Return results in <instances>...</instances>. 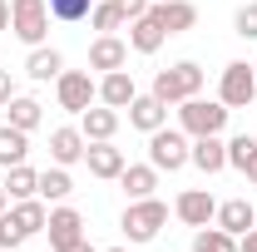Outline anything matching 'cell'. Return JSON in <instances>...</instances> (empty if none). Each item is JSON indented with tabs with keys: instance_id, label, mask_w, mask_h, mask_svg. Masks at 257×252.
<instances>
[{
	"instance_id": "1",
	"label": "cell",
	"mask_w": 257,
	"mask_h": 252,
	"mask_svg": "<svg viewBox=\"0 0 257 252\" xmlns=\"http://www.w3.org/2000/svg\"><path fill=\"white\" fill-rule=\"evenodd\" d=\"M149 94H159L163 104H183V99L203 94V64L178 60V64H168V69H159V74H154V89H149Z\"/></svg>"
},
{
	"instance_id": "2",
	"label": "cell",
	"mask_w": 257,
	"mask_h": 252,
	"mask_svg": "<svg viewBox=\"0 0 257 252\" xmlns=\"http://www.w3.org/2000/svg\"><path fill=\"white\" fill-rule=\"evenodd\" d=\"M227 114H232V109H227L223 99H183V104H178V124H183V134H188V139H203V134H223L227 129Z\"/></svg>"
},
{
	"instance_id": "3",
	"label": "cell",
	"mask_w": 257,
	"mask_h": 252,
	"mask_svg": "<svg viewBox=\"0 0 257 252\" xmlns=\"http://www.w3.org/2000/svg\"><path fill=\"white\" fill-rule=\"evenodd\" d=\"M163 222H168V208H163L159 198H134L124 208V218H119V227H124L128 242H154Z\"/></svg>"
},
{
	"instance_id": "4",
	"label": "cell",
	"mask_w": 257,
	"mask_h": 252,
	"mask_svg": "<svg viewBox=\"0 0 257 252\" xmlns=\"http://www.w3.org/2000/svg\"><path fill=\"white\" fill-rule=\"evenodd\" d=\"M10 35L25 40V45H45L50 35V5L45 0H10Z\"/></svg>"
},
{
	"instance_id": "5",
	"label": "cell",
	"mask_w": 257,
	"mask_h": 252,
	"mask_svg": "<svg viewBox=\"0 0 257 252\" xmlns=\"http://www.w3.org/2000/svg\"><path fill=\"white\" fill-rule=\"evenodd\" d=\"M188 134H183V129H154V134H149V163H154V168H159V173H178V168H183V163H188Z\"/></svg>"
},
{
	"instance_id": "6",
	"label": "cell",
	"mask_w": 257,
	"mask_h": 252,
	"mask_svg": "<svg viewBox=\"0 0 257 252\" xmlns=\"http://www.w3.org/2000/svg\"><path fill=\"white\" fill-rule=\"evenodd\" d=\"M218 99H223L227 109H252V99H257V69H252L247 60L223 64V79H218Z\"/></svg>"
},
{
	"instance_id": "7",
	"label": "cell",
	"mask_w": 257,
	"mask_h": 252,
	"mask_svg": "<svg viewBox=\"0 0 257 252\" xmlns=\"http://www.w3.org/2000/svg\"><path fill=\"white\" fill-rule=\"evenodd\" d=\"M55 99H60V109H69V114H84L99 99V84L89 79V69H64L60 79H55Z\"/></svg>"
},
{
	"instance_id": "8",
	"label": "cell",
	"mask_w": 257,
	"mask_h": 252,
	"mask_svg": "<svg viewBox=\"0 0 257 252\" xmlns=\"http://www.w3.org/2000/svg\"><path fill=\"white\" fill-rule=\"evenodd\" d=\"M45 237L55 252H69L74 242H84V213L79 208H50V222H45Z\"/></svg>"
},
{
	"instance_id": "9",
	"label": "cell",
	"mask_w": 257,
	"mask_h": 252,
	"mask_svg": "<svg viewBox=\"0 0 257 252\" xmlns=\"http://www.w3.org/2000/svg\"><path fill=\"white\" fill-rule=\"evenodd\" d=\"M149 15L163 25V35H183L198 25V5H188V0H154Z\"/></svg>"
},
{
	"instance_id": "10",
	"label": "cell",
	"mask_w": 257,
	"mask_h": 252,
	"mask_svg": "<svg viewBox=\"0 0 257 252\" xmlns=\"http://www.w3.org/2000/svg\"><path fill=\"white\" fill-rule=\"evenodd\" d=\"M173 213L188 222V227H208V222L218 218V203H213V193H208V188H188V193H178Z\"/></svg>"
},
{
	"instance_id": "11",
	"label": "cell",
	"mask_w": 257,
	"mask_h": 252,
	"mask_svg": "<svg viewBox=\"0 0 257 252\" xmlns=\"http://www.w3.org/2000/svg\"><path fill=\"white\" fill-rule=\"evenodd\" d=\"M188 163H193V168H203V173H223V168H227L223 134H203V139H193V144H188Z\"/></svg>"
},
{
	"instance_id": "12",
	"label": "cell",
	"mask_w": 257,
	"mask_h": 252,
	"mask_svg": "<svg viewBox=\"0 0 257 252\" xmlns=\"http://www.w3.org/2000/svg\"><path fill=\"white\" fill-rule=\"evenodd\" d=\"M79 134H84L89 144L114 139V134H119V109H109V104H89V109L79 114Z\"/></svg>"
},
{
	"instance_id": "13",
	"label": "cell",
	"mask_w": 257,
	"mask_h": 252,
	"mask_svg": "<svg viewBox=\"0 0 257 252\" xmlns=\"http://www.w3.org/2000/svg\"><path fill=\"white\" fill-rule=\"evenodd\" d=\"M128 124L144 129V134H154V129L168 124V104H163L159 94H134V104H128Z\"/></svg>"
},
{
	"instance_id": "14",
	"label": "cell",
	"mask_w": 257,
	"mask_h": 252,
	"mask_svg": "<svg viewBox=\"0 0 257 252\" xmlns=\"http://www.w3.org/2000/svg\"><path fill=\"white\" fill-rule=\"evenodd\" d=\"M218 227L223 232H232V237H242L247 227H257V208L247 203V198H227V203H218Z\"/></svg>"
},
{
	"instance_id": "15",
	"label": "cell",
	"mask_w": 257,
	"mask_h": 252,
	"mask_svg": "<svg viewBox=\"0 0 257 252\" xmlns=\"http://www.w3.org/2000/svg\"><path fill=\"white\" fill-rule=\"evenodd\" d=\"M163 25L154 20V15H139V20H128V50L134 55H159L163 50Z\"/></svg>"
},
{
	"instance_id": "16",
	"label": "cell",
	"mask_w": 257,
	"mask_h": 252,
	"mask_svg": "<svg viewBox=\"0 0 257 252\" xmlns=\"http://www.w3.org/2000/svg\"><path fill=\"white\" fill-rule=\"evenodd\" d=\"M134 74L128 69H109L104 79H99V104H109V109H128L134 104Z\"/></svg>"
},
{
	"instance_id": "17",
	"label": "cell",
	"mask_w": 257,
	"mask_h": 252,
	"mask_svg": "<svg viewBox=\"0 0 257 252\" xmlns=\"http://www.w3.org/2000/svg\"><path fill=\"white\" fill-rule=\"evenodd\" d=\"M84 149H89V139L79 134V129H55L50 134V158L69 168V163H84Z\"/></svg>"
},
{
	"instance_id": "18",
	"label": "cell",
	"mask_w": 257,
	"mask_h": 252,
	"mask_svg": "<svg viewBox=\"0 0 257 252\" xmlns=\"http://www.w3.org/2000/svg\"><path fill=\"white\" fill-rule=\"evenodd\" d=\"M128 64V45L119 40V35H99L94 45H89V69H124Z\"/></svg>"
},
{
	"instance_id": "19",
	"label": "cell",
	"mask_w": 257,
	"mask_h": 252,
	"mask_svg": "<svg viewBox=\"0 0 257 252\" xmlns=\"http://www.w3.org/2000/svg\"><path fill=\"white\" fill-rule=\"evenodd\" d=\"M119 188L128 193V203H134V198H154V188H159V168H154V163H124Z\"/></svg>"
},
{
	"instance_id": "20",
	"label": "cell",
	"mask_w": 257,
	"mask_h": 252,
	"mask_svg": "<svg viewBox=\"0 0 257 252\" xmlns=\"http://www.w3.org/2000/svg\"><path fill=\"white\" fill-rule=\"evenodd\" d=\"M84 163H89L94 178H119V173H124V149H114L109 139H104V144H89V149H84Z\"/></svg>"
},
{
	"instance_id": "21",
	"label": "cell",
	"mask_w": 257,
	"mask_h": 252,
	"mask_svg": "<svg viewBox=\"0 0 257 252\" xmlns=\"http://www.w3.org/2000/svg\"><path fill=\"white\" fill-rule=\"evenodd\" d=\"M25 74H30L35 84H50V79H60V74H64V55H60V50H50V45H35L30 60H25Z\"/></svg>"
},
{
	"instance_id": "22",
	"label": "cell",
	"mask_w": 257,
	"mask_h": 252,
	"mask_svg": "<svg viewBox=\"0 0 257 252\" xmlns=\"http://www.w3.org/2000/svg\"><path fill=\"white\" fill-rule=\"evenodd\" d=\"M30 158V134L15 124H0V168H15Z\"/></svg>"
},
{
	"instance_id": "23",
	"label": "cell",
	"mask_w": 257,
	"mask_h": 252,
	"mask_svg": "<svg viewBox=\"0 0 257 252\" xmlns=\"http://www.w3.org/2000/svg\"><path fill=\"white\" fill-rule=\"evenodd\" d=\"M0 188L10 193V203H20V198H40V173H35L30 163H15V168H5V183Z\"/></svg>"
},
{
	"instance_id": "24",
	"label": "cell",
	"mask_w": 257,
	"mask_h": 252,
	"mask_svg": "<svg viewBox=\"0 0 257 252\" xmlns=\"http://www.w3.org/2000/svg\"><path fill=\"white\" fill-rule=\"evenodd\" d=\"M5 114H10L5 124H15V129H25V134H30V129H40V119H45V104L30 99V94H15L10 104H5Z\"/></svg>"
},
{
	"instance_id": "25",
	"label": "cell",
	"mask_w": 257,
	"mask_h": 252,
	"mask_svg": "<svg viewBox=\"0 0 257 252\" xmlns=\"http://www.w3.org/2000/svg\"><path fill=\"white\" fill-rule=\"evenodd\" d=\"M10 218L20 222V232H25V237H35V232H45V222H50V208H45L40 198H20V203L10 208Z\"/></svg>"
},
{
	"instance_id": "26",
	"label": "cell",
	"mask_w": 257,
	"mask_h": 252,
	"mask_svg": "<svg viewBox=\"0 0 257 252\" xmlns=\"http://www.w3.org/2000/svg\"><path fill=\"white\" fill-rule=\"evenodd\" d=\"M69 193H74V178H69V173H64L60 163H55V168H45V173H40V198H50V203H64V198H69Z\"/></svg>"
},
{
	"instance_id": "27",
	"label": "cell",
	"mask_w": 257,
	"mask_h": 252,
	"mask_svg": "<svg viewBox=\"0 0 257 252\" xmlns=\"http://www.w3.org/2000/svg\"><path fill=\"white\" fill-rule=\"evenodd\" d=\"M193 252H237V237L223 227H198L193 232Z\"/></svg>"
},
{
	"instance_id": "28",
	"label": "cell",
	"mask_w": 257,
	"mask_h": 252,
	"mask_svg": "<svg viewBox=\"0 0 257 252\" xmlns=\"http://www.w3.org/2000/svg\"><path fill=\"white\" fill-rule=\"evenodd\" d=\"M50 5V15L64 20V25H79V20H89V10H94V0H45Z\"/></svg>"
},
{
	"instance_id": "29",
	"label": "cell",
	"mask_w": 257,
	"mask_h": 252,
	"mask_svg": "<svg viewBox=\"0 0 257 252\" xmlns=\"http://www.w3.org/2000/svg\"><path fill=\"white\" fill-rule=\"evenodd\" d=\"M89 25H94L99 35H114L119 25H124V10H119L114 0H99L94 10H89Z\"/></svg>"
},
{
	"instance_id": "30",
	"label": "cell",
	"mask_w": 257,
	"mask_h": 252,
	"mask_svg": "<svg viewBox=\"0 0 257 252\" xmlns=\"http://www.w3.org/2000/svg\"><path fill=\"white\" fill-rule=\"evenodd\" d=\"M257 154V139L252 134H237V139H227V168H237V173H247V163Z\"/></svg>"
},
{
	"instance_id": "31",
	"label": "cell",
	"mask_w": 257,
	"mask_h": 252,
	"mask_svg": "<svg viewBox=\"0 0 257 252\" xmlns=\"http://www.w3.org/2000/svg\"><path fill=\"white\" fill-rule=\"evenodd\" d=\"M232 30L242 35V40H257V0H247V5L232 15Z\"/></svg>"
},
{
	"instance_id": "32",
	"label": "cell",
	"mask_w": 257,
	"mask_h": 252,
	"mask_svg": "<svg viewBox=\"0 0 257 252\" xmlns=\"http://www.w3.org/2000/svg\"><path fill=\"white\" fill-rule=\"evenodd\" d=\"M20 242H25V232H20V222L10 218V208H5V213H0V247H5V252H15Z\"/></svg>"
},
{
	"instance_id": "33",
	"label": "cell",
	"mask_w": 257,
	"mask_h": 252,
	"mask_svg": "<svg viewBox=\"0 0 257 252\" xmlns=\"http://www.w3.org/2000/svg\"><path fill=\"white\" fill-rule=\"evenodd\" d=\"M119 10H124V20H139V15H149V5L154 0H114Z\"/></svg>"
},
{
	"instance_id": "34",
	"label": "cell",
	"mask_w": 257,
	"mask_h": 252,
	"mask_svg": "<svg viewBox=\"0 0 257 252\" xmlns=\"http://www.w3.org/2000/svg\"><path fill=\"white\" fill-rule=\"evenodd\" d=\"M15 99V79H10V69H0V109Z\"/></svg>"
},
{
	"instance_id": "35",
	"label": "cell",
	"mask_w": 257,
	"mask_h": 252,
	"mask_svg": "<svg viewBox=\"0 0 257 252\" xmlns=\"http://www.w3.org/2000/svg\"><path fill=\"white\" fill-rule=\"evenodd\" d=\"M237 252H257V227H247V232L237 237Z\"/></svg>"
},
{
	"instance_id": "36",
	"label": "cell",
	"mask_w": 257,
	"mask_h": 252,
	"mask_svg": "<svg viewBox=\"0 0 257 252\" xmlns=\"http://www.w3.org/2000/svg\"><path fill=\"white\" fill-rule=\"evenodd\" d=\"M0 30H10V0H0Z\"/></svg>"
},
{
	"instance_id": "37",
	"label": "cell",
	"mask_w": 257,
	"mask_h": 252,
	"mask_svg": "<svg viewBox=\"0 0 257 252\" xmlns=\"http://www.w3.org/2000/svg\"><path fill=\"white\" fill-rule=\"evenodd\" d=\"M69 252H99V247H89V237H84V242H74Z\"/></svg>"
},
{
	"instance_id": "38",
	"label": "cell",
	"mask_w": 257,
	"mask_h": 252,
	"mask_svg": "<svg viewBox=\"0 0 257 252\" xmlns=\"http://www.w3.org/2000/svg\"><path fill=\"white\" fill-rule=\"evenodd\" d=\"M247 183H257V154H252V163H247Z\"/></svg>"
},
{
	"instance_id": "39",
	"label": "cell",
	"mask_w": 257,
	"mask_h": 252,
	"mask_svg": "<svg viewBox=\"0 0 257 252\" xmlns=\"http://www.w3.org/2000/svg\"><path fill=\"white\" fill-rule=\"evenodd\" d=\"M5 208H10V193H5V188H0V213H5Z\"/></svg>"
},
{
	"instance_id": "40",
	"label": "cell",
	"mask_w": 257,
	"mask_h": 252,
	"mask_svg": "<svg viewBox=\"0 0 257 252\" xmlns=\"http://www.w3.org/2000/svg\"><path fill=\"white\" fill-rule=\"evenodd\" d=\"M109 252H128V247H109Z\"/></svg>"
},
{
	"instance_id": "41",
	"label": "cell",
	"mask_w": 257,
	"mask_h": 252,
	"mask_svg": "<svg viewBox=\"0 0 257 252\" xmlns=\"http://www.w3.org/2000/svg\"><path fill=\"white\" fill-rule=\"evenodd\" d=\"M252 69H257V60H252Z\"/></svg>"
}]
</instances>
